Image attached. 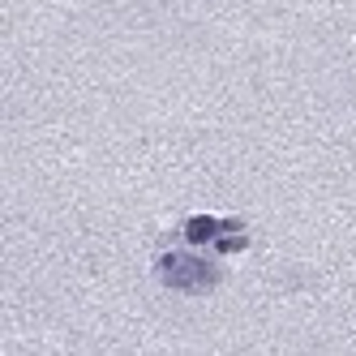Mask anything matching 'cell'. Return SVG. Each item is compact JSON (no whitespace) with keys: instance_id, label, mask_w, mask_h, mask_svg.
<instances>
[{"instance_id":"cell-1","label":"cell","mask_w":356,"mask_h":356,"mask_svg":"<svg viewBox=\"0 0 356 356\" xmlns=\"http://www.w3.org/2000/svg\"><path fill=\"white\" fill-rule=\"evenodd\" d=\"M159 279L176 292H211L219 284V270L193 253H163L159 258Z\"/></svg>"}]
</instances>
